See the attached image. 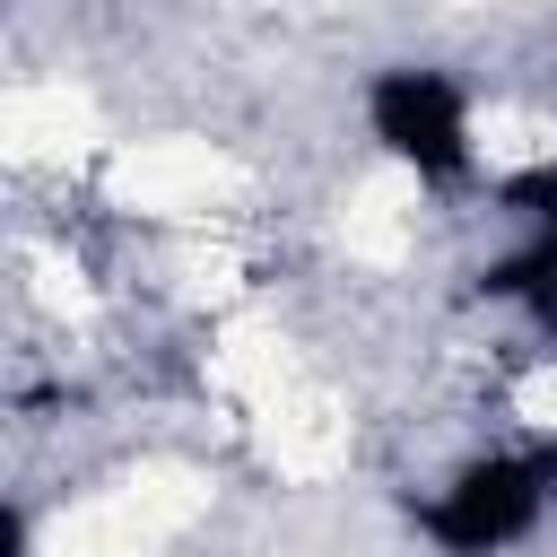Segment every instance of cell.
<instances>
[{
  "mask_svg": "<svg viewBox=\"0 0 557 557\" xmlns=\"http://www.w3.org/2000/svg\"><path fill=\"white\" fill-rule=\"evenodd\" d=\"M548 513H557V435H487L426 479L409 531L435 557H513L548 531Z\"/></svg>",
  "mask_w": 557,
  "mask_h": 557,
  "instance_id": "1",
  "label": "cell"
},
{
  "mask_svg": "<svg viewBox=\"0 0 557 557\" xmlns=\"http://www.w3.org/2000/svg\"><path fill=\"white\" fill-rule=\"evenodd\" d=\"M357 122H366V148L418 191L487 183V113L453 61H426V52L374 61L357 87Z\"/></svg>",
  "mask_w": 557,
  "mask_h": 557,
  "instance_id": "2",
  "label": "cell"
}]
</instances>
